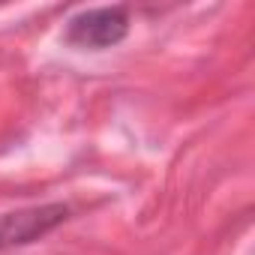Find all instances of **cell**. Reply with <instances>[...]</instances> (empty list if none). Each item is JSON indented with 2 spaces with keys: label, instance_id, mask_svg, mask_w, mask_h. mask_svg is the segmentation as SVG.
Segmentation results:
<instances>
[{
  "label": "cell",
  "instance_id": "obj_1",
  "mask_svg": "<svg viewBox=\"0 0 255 255\" xmlns=\"http://www.w3.org/2000/svg\"><path fill=\"white\" fill-rule=\"evenodd\" d=\"M129 33V15L123 6H99L78 12L66 27V42L78 48H111Z\"/></svg>",
  "mask_w": 255,
  "mask_h": 255
},
{
  "label": "cell",
  "instance_id": "obj_2",
  "mask_svg": "<svg viewBox=\"0 0 255 255\" xmlns=\"http://www.w3.org/2000/svg\"><path fill=\"white\" fill-rule=\"evenodd\" d=\"M66 207L63 204H42V207H27L18 213H6L0 216V249L6 246H21L30 243L42 234H48L54 225H60L66 219Z\"/></svg>",
  "mask_w": 255,
  "mask_h": 255
}]
</instances>
